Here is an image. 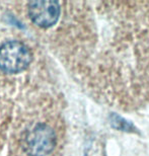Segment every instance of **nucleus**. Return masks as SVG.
Masks as SVG:
<instances>
[{
  "mask_svg": "<svg viewBox=\"0 0 149 156\" xmlns=\"http://www.w3.org/2000/svg\"><path fill=\"white\" fill-rule=\"evenodd\" d=\"M56 141V134L51 127L38 124L24 133L21 145L30 156H46L55 148Z\"/></svg>",
  "mask_w": 149,
  "mask_h": 156,
  "instance_id": "1",
  "label": "nucleus"
},
{
  "mask_svg": "<svg viewBox=\"0 0 149 156\" xmlns=\"http://www.w3.org/2000/svg\"><path fill=\"white\" fill-rule=\"evenodd\" d=\"M33 55L26 44L7 41L0 46V69L7 73H18L32 62Z\"/></svg>",
  "mask_w": 149,
  "mask_h": 156,
  "instance_id": "2",
  "label": "nucleus"
},
{
  "mask_svg": "<svg viewBox=\"0 0 149 156\" xmlns=\"http://www.w3.org/2000/svg\"><path fill=\"white\" fill-rule=\"evenodd\" d=\"M27 10L33 23L46 29L54 26L60 16V5L56 1L30 2Z\"/></svg>",
  "mask_w": 149,
  "mask_h": 156,
  "instance_id": "3",
  "label": "nucleus"
},
{
  "mask_svg": "<svg viewBox=\"0 0 149 156\" xmlns=\"http://www.w3.org/2000/svg\"><path fill=\"white\" fill-rule=\"evenodd\" d=\"M110 121H111L112 127L115 128V129H117V130L124 131V132H128V133H136L137 132L136 127L131 123V122L127 121L126 119L122 118L121 116H118L117 114L111 115Z\"/></svg>",
  "mask_w": 149,
  "mask_h": 156,
  "instance_id": "4",
  "label": "nucleus"
}]
</instances>
